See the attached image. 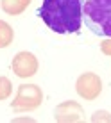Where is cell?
Instances as JSON below:
<instances>
[{"mask_svg":"<svg viewBox=\"0 0 111 123\" xmlns=\"http://www.w3.org/2000/svg\"><path fill=\"white\" fill-rule=\"evenodd\" d=\"M38 16L56 34H77L83 27V0H43Z\"/></svg>","mask_w":111,"mask_h":123,"instance_id":"cell-1","label":"cell"},{"mask_svg":"<svg viewBox=\"0 0 111 123\" xmlns=\"http://www.w3.org/2000/svg\"><path fill=\"white\" fill-rule=\"evenodd\" d=\"M83 23L99 37H111V0H83Z\"/></svg>","mask_w":111,"mask_h":123,"instance_id":"cell-2","label":"cell"},{"mask_svg":"<svg viewBox=\"0 0 111 123\" xmlns=\"http://www.w3.org/2000/svg\"><path fill=\"white\" fill-rule=\"evenodd\" d=\"M43 102V93L36 84H23L18 87V95L13 100L11 107L14 112H25L40 107Z\"/></svg>","mask_w":111,"mask_h":123,"instance_id":"cell-3","label":"cell"},{"mask_svg":"<svg viewBox=\"0 0 111 123\" xmlns=\"http://www.w3.org/2000/svg\"><path fill=\"white\" fill-rule=\"evenodd\" d=\"M75 89H77V95L81 96V98L91 102V100H95L97 96L102 93V80H100L99 75L88 71V73H83L77 79V82H75Z\"/></svg>","mask_w":111,"mask_h":123,"instance_id":"cell-4","label":"cell"},{"mask_svg":"<svg viewBox=\"0 0 111 123\" xmlns=\"http://www.w3.org/2000/svg\"><path fill=\"white\" fill-rule=\"evenodd\" d=\"M11 68L14 71V75L20 79L34 77L38 71V59L31 52H18L11 62Z\"/></svg>","mask_w":111,"mask_h":123,"instance_id":"cell-5","label":"cell"},{"mask_svg":"<svg viewBox=\"0 0 111 123\" xmlns=\"http://www.w3.org/2000/svg\"><path fill=\"white\" fill-rule=\"evenodd\" d=\"M54 118L57 121H83L84 112L77 102H65L56 107Z\"/></svg>","mask_w":111,"mask_h":123,"instance_id":"cell-6","label":"cell"},{"mask_svg":"<svg viewBox=\"0 0 111 123\" xmlns=\"http://www.w3.org/2000/svg\"><path fill=\"white\" fill-rule=\"evenodd\" d=\"M29 0H2V9L7 14H20L25 7H27Z\"/></svg>","mask_w":111,"mask_h":123,"instance_id":"cell-7","label":"cell"},{"mask_svg":"<svg viewBox=\"0 0 111 123\" xmlns=\"http://www.w3.org/2000/svg\"><path fill=\"white\" fill-rule=\"evenodd\" d=\"M13 37H14V31L11 29V25L0 20V48H7L13 43Z\"/></svg>","mask_w":111,"mask_h":123,"instance_id":"cell-8","label":"cell"},{"mask_svg":"<svg viewBox=\"0 0 111 123\" xmlns=\"http://www.w3.org/2000/svg\"><path fill=\"white\" fill-rule=\"evenodd\" d=\"M13 93V84L7 77H0V100L9 98Z\"/></svg>","mask_w":111,"mask_h":123,"instance_id":"cell-9","label":"cell"},{"mask_svg":"<svg viewBox=\"0 0 111 123\" xmlns=\"http://www.w3.org/2000/svg\"><path fill=\"white\" fill-rule=\"evenodd\" d=\"M104 114H106L104 111H100V112H95V116H93L91 120H93V121H99V120H102V118H104ZM106 120H109V121H111V116H106Z\"/></svg>","mask_w":111,"mask_h":123,"instance_id":"cell-10","label":"cell"},{"mask_svg":"<svg viewBox=\"0 0 111 123\" xmlns=\"http://www.w3.org/2000/svg\"><path fill=\"white\" fill-rule=\"evenodd\" d=\"M102 52L108 54V55H111V48H102Z\"/></svg>","mask_w":111,"mask_h":123,"instance_id":"cell-11","label":"cell"}]
</instances>
